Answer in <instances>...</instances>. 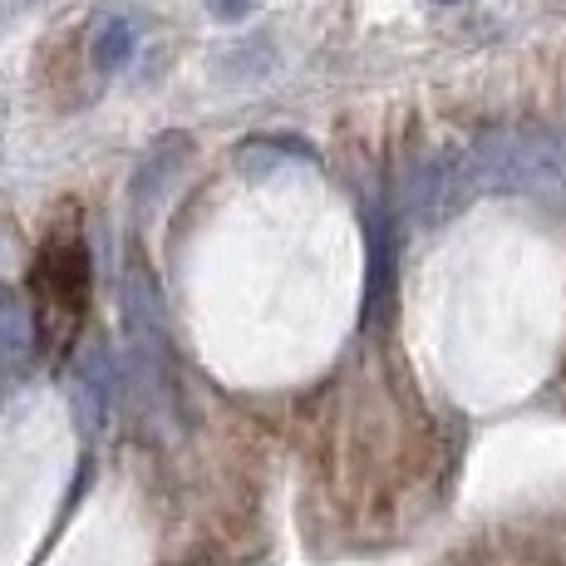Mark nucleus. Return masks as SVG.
Wrapping results in <instances>:
<instances>
[{
	"label": "nucleus",
	"instance_id": "nucleus-5",
	"mask_svg": "<svg viewBox=\"0 0 566 566\" xmlns=\"http://www.w3.org/2000/svg\"><path fill=\"white\" fill-rule=\"evenodd\" d=\"M252 6H256V0H207V10H212V15H222V20H242Z\"/></svg>",
	"mask_w": 566,
	"mask_h": 566
},
{
	"label": "nucleus",
	"instance_id": "nucleus-1",
	"mask_svg": "<svg viewBox=\"0 0 566 566\" xmlns=\"http://www.w3.org/2000/svg\"><path fill=\"white\" fill-rule=\"evenodd\" d=\"M84 306H90V252L70 212V222H54L40 237L35 266H30V315H35L40 340L64 345L80 331Z\"/></svg>",
	"mask_w": 566,
	"mask_h": 566
},
{
	"label": "nucleus",
	"instance_id": "nucleus-2",
	"mask_svg": "<svg viewBox=\"0 0 566 566\" xmlns=\"http://www.w3.org/2000/svg\"><path fill=\"white\" fill-rule=\"evenodd\" d=\"M114 399H118V369L108 350H90L74 365V409H80L84 429L99 433L114 419Z\"/></svg>",
	"mask_w": 566,
	"mask_h": 566
},
{
	"label": "nucleus",
	"instance_id": "nucleus-3",
	"mask_svg": "<svg viewBox=\"0 0 566 566\" xmlns=\"http://www.w3.org/2000/svg\"><path fill=\"white\" fill-rule=\"evenodd\" d=\"M30 340H35V325L30 315L15 306V301L0 296V369H15L30 355Z\"/></svg>",
	"mask_w": 566,
	"mask_h": 566
},
{
	"label": "nucleus",
	"instance_id": "nucleus-4",
	"mask_svg": "<svg viewBox=\"0 0 566 566\" xmlns=\"http://www.w3.org/2000/svg\"><path fill=\"white\" fill-rule=\"evenodd\" d=\"M138 45V30L128 25V20H104L99 30H94V64L99 70H118V64H128V54Z\"/></svg>",
	"mask_w": 566,
	"mask_h": 566
}]
</instances>
